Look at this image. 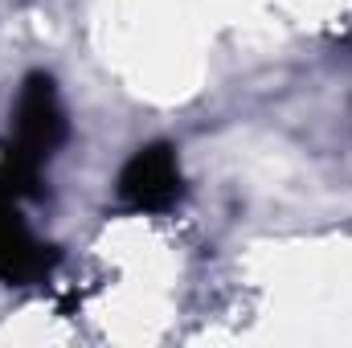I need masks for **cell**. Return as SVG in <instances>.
<instances>
[{"label":"cell","mask_w":352,"mask_h":348,"mask_svg":"<svg viewBox=\"0 0 352 348\" xmlns=\"http://www.w3.org/2000/svg\"><path fill=\"white\" fill-rule=\"evenodd\" d=\"M123 197L135 205V209H160L168 205L176 193H180V176H176V160L168 148H148L140 152L127 173H123Z\"/></svg>","instance_id":"cell-1"}]
</instances>
